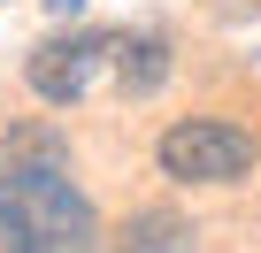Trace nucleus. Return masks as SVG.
I'll use <instances>...</instances> for the list:
<instances>
[{
  "instance_id": "f257e3e1",
  "label": "nucleus",
  "mask_w": 261,
  "mask_h": 253,
  "mask_svg": "<svg viewBox=\"0 0 261 253\" xmlns=\"http://www.w3.org/2000/svg\"><path fill=\"white\" fill-rule=\"evenodd\" d=\"M0 253H100V207L54 138L0 161Z\"/></svg>"
},
{
  "instance_id": "7ed1b4c3",
  "label": "nucleus",
  "mask_w": 261,
  "mask_h": 253,
  "mask_svg": "<svg viewBox=\"0 0 261 253\" xmlns=\"http://www.w3.org/2000/svg\"><path fill=\"white\" fill-rule=\"evenodd\" d=\"M115 62H123V31H69V39H46L23 62V77L46 107H77L100 77H115Z\"/></svg>"
},
{
  "instance_id": "20e7f679",
  "label": "nucleus",
  "mask_w": 261,
  "mask_h": 253,
  "mask_svg": "<svg viewBox=\"0 0 261 253\" xmlns=\"http://www.w3.org/2000/svg\"><path fill=\"white\" fill-rule=\"evenodd\" d=\"M115 253H200V230H192L177 207H139V215L123 222Z\"/></svg>"
},
{
  "instance_id": "39448f33",
  "label": "nucleus",
  "mask_w": 261,
  "mask_h": 253,
  "mask_svg": "<svg viewBox=\"0 0 261 253\" xmlns=\"http://www.w3.org/2000/svg\"><path fill=\"white\" fill-rule=\"evenodd\" d=\"M169 69H177L169 39H162V31H146V39H123V62H115V85H123L130 100H146V92H162V85H169Z\"/></svg>"
},
{
  "instance_id": "f03ea898",
  "label": "nucleus",
  "mask_w": 261,
  "mask_h": 253,
  "mask_svg": "<svg viewBox=\"0 0 261 253\" xmlns=\"http://www.w3.org/2000/svg\"><path fill=\"white\" fill-rule=\"evenodd\" d=\"M154 161H162L169 184H238V177L253 169V138L238 131V123L185 115V123H169V131H162Z\"/></svg>"
},
{
  "instance_id": "423d86ee",
  "label": "nucleus",
  "mask_w": 261,
  "mask_h": 253,
  "mask_svg": "<svg viewBox=\"0 0 261 253\" xmlns=\"http://www.w3.org/2000/svg\"><path fill=\"white\" fill-rule=\"evenodd\" d=\"M46 8H54V16H77V8H85V0H46Z\"/></svg>"
}]
</instances>
